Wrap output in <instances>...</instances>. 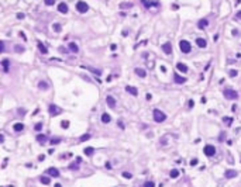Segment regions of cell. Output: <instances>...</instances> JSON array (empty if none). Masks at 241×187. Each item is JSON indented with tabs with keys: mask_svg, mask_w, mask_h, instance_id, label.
Masks as SVG:
<instances>
[{
	"mask_svg": "<svg viewBox=\"0 0 241 187\" xmlns=\"http://www.w3.org/2000/svg\"><path fill=\"white\" fill-rule=\"evenodd\" d=\"M120 7H121V8H130V7H133V4H131V3H121Z\"/></svg>",
	"mask_w": 241,
	"mask_h": 187,
	"instance_id": "4dcf8cb0",
	"label": "cell"
},
{
	"mask_svg": "<svg viewBox=\"0 0 241 187\" xmlns=\"http://www.w3.org/2000/svg\"><path fill=\"white\" fill-rule=\"evenodd\" d=\"M68 169H69V170H78V169H79V163H73V165H69V166H68Z\"/></svg>",
	"mask_w": 241,
	"mask_h": 187,
	"instance_id": "f546056e",
	"label": "cell"
},
{
	"mask_svg": "<svg viewBox=\"0 0 241 187\" xmlns=\"http://www.w3.org/2000/svg\"><path fill=\"white\" fill-rule=\"evenodd\" d=\"M207 25H209V21H207L206 18H205V20H200V21H199V24H198V27H199V28H205V27H207Z\"/></svg>",
	"mask_w": 241,
	"mask_h": 187,
	"instance_id": "44dd1931",
	"label": "cell"
},
{
	"mask_svg": "<svg viewBox=\"0 0 241 187\" xmlns=\"http://www.w3.org/2000/svg\"><path fill=\"white\" fill-rule=\"evenodd\" d=\"M37 141H38V142H41V144H44V142L47 141V135H42V134H38V135H37Z\"/></svg>",
	"mask_w": 241,
	"mask_h": 187,
	"instance_id": "d4e9b609",
	"label": "cell"
},
{
	"mask_svg": "<svg viewBox=\"0 0 241 187\" xmlns=\"http://www.w3.org/2000/svg\"><path fill=\"white\" fill-rule=\"evenodd\" d=\"M8 63H10V62H8V59H3V61H1V65H3V70H4L6 73L8 72Z\"/></svg>",
	"mask_w": 241,
	"mask_h": 187,
	"instance_id": "ffe728a7",
	"label": "cell"
},
{
	"mask_svg": "<svg viewBox=\"0 0 241 187\" xmlns=\"http://www.w3.org/2000/svg\"><path fill=\"white\" fill-rule=\"evenodd\" d=\"M223 94H224V97L229 99V100H237V99H238V93H237L236 90H231V89H226Z\"/></svg>",
	"mask_w": 241,
	"mask_h": 187,
	"instance_id": "7a4b0ae2",
	"label": "cell"
},
{
	"mask_svg": "<svg viewBox=\"0 0 241 187\" xmlns=\"http://www.w3.org/2000/svg\"><path fill=\"white\" fill-rule=\"evenodd\" d=\"M47 173H48L49 176H52V177H58V176H59V170L55 169V168H49V169L47 170Z\"/></svg>",
	"mask_w": 241,
	"mask_h": 187,
	"instance_id": "8fae6325",
	"label": "cell"
},
{
	"mask_svg": "<svg viewBox=\"0 0 241 187\" xmlns=\"http://www.w3.org/2000/svg\"><path fill=\"white\" fill-rule=\"evenodd\" d=\"M176 69H178L179 72H182V73H186V72H188V66H186L185 63H181V62L176 65Z\"/></svg>",
	"mask_w": 241,
	"mask_h": 187,
	"instance_id": "4fadbf2b",
	"label": "cell"
},
{
	"mask_svg": "<svg viewBox=\"0 0 241 187\" xmlns=\"http://www.w3.org/2000/svg\"><path fill=\"white\" fill-rule=\"evenodd\" d=\"M198 165V159H192L190 160V166H196Z\"/></svg>",
	"mask_w": 241,
	"mask_h": 187,
	"instance_id": "60d3db41",
	"label": "cell"
},
{
	"mask_svg": "<svg viewBox=\"0 0 241 187\" xmlns=\"http://www.w3.org/2000/svg\"><path fill=\"white\" fill-rule=\"evenodd\" d=\"M38 49H40V52H41V53H44V55L48 52V49L44 46V44H42V42H38Z\"/></svg>",
	"mask_w": 241,
	"mask_h": 187,
	"instance_id": "7402d4cb",
	"label": "cell"
},
{
	"mask_svg": "<svg viewBox=\"0 0 241 187\" xmlns=\"http://www.w3.org/2000/svg\"><path fill=\"white\" fill-rule=\"evenodd\" d=\"M68 46H69V49H71L72 52H75V53H76V52L79 51V48H78V45H76L75 42H71V44H69Z\"/></svg>",
	"mask_w": 241,
	"mask_h": 187,
	"instance_id": "603a6c76",
	"label": "cell"
},
{
	"mask_svg": "<svg viewBox=\"0 0 241 187\" xmlns=\"http://www.w3.org/2000/svg\"><path fill=\"white\" fill-rule=\"evenodd\" d=\"M93 153H95V148H92V146L85 148V155H86V156H92Z\"/></svg>",
	"mask_w": 241,
	"mask_h": 187,
	"instance_id": "d6986e66",
	"label": "cell"
},
{
	"mask_svg": "<svg viewBox=\"0 0 241 187\" xmlns=\"http://www.w3.org/2000/svg\"><path fill=\"white\" fill-rule=\"evenodd\" d=\"M233 35H236V37H237V35H238V31H237V30H233Z\"/></svg>",
	"mask_w": 241,
	"mask_h": 187,
	"instance_id": "681fc988",
	"label": "cell"
},
{
	"mask_svg": "<svg viewBox=\"0 0 241 187\" xmlns=\"http://www.w3.org/2000/svg\"><path fill=\"white\" fill-rule=\"evenodd\" d=\"M52 28H54V31H56V32H59V31L62 30V27H61V24H58V23H55V24L52 25Z\"/></svg>",
	"mask_w": 241,
	"mask_h": 187,
	"instance_id": "f1b7e54d",
	"label": "cell"
},
{
	"mask_svg": "<svg viewBox=\"0 0 241 187\" xmlns=\"http://www.w3.org/2000/svg\"><path fill=\"white\" fill-rule=\"evenodd\" d=\"M110 48H111V51H116V48H117V45H114V44H113V45H111Z\"/></svg>",
	"mask_w": 241,
	"mask_h": 187,
	"instance_id": "f907efd6",
	"label": "cell"
},
{
	"mask_svg": "<svg viewBox=\"0 0 241 187\" xmlns=\"http://www.w3.org/2000/svg\"><path fill=\"white\" fill-rule=\"evenodd\" d=\"M18 35H20V37H21V38H23V39H27V37H25V34H24V32H20V34H18Z\"/></svg>",
	"mask_w": 241,
	"mask_h": 187,
	"instance_id": "f6af8a7d",
	"label": "cell"
},
{
	"mask_svg": "<svg viewBox=\"0 0 241 187\" xmlns=\"http://www.w3.org/2000/svg\"><path fill=\"white\" fill-rule=\"evenodd\" d=\"M90 72H93V73H96V75H100V73H102L100 70H96V69H90Z\"/></svg>",
	"mask_w": 241,
	"mask_h": 187,
	"instance_id": "ee69618b",
	"label": "cell"
},
{
	"mask_svg": "<svg viewBox=\"0 0 241 187\" xmlns=\"http://www.w3.org/2000/svg\"><path fill=\"white\" fill-rule=\"evenodd\" d=\"M90 134H85V135H82L80 138H79V142H85V141H87V139H90Z\"/></svg>",
	"mask_w": 241,
	"mask_h": 187,
	"instance_id": "484cf974",
	"label": "cell"
},
{
	"mask_svg": "<svg viewBox=\"0 0 241 187\" xmlns=\"http://www.w3.org/2000/svg\"><path fill=\"white\" fill-rule=\"evenodd\" d=\"M179 48H181V51H182L183 53H189V52H190V49H192V45H190V42H189V41H186V39H181V41H179Z\"/></svg>",
	"mask_w": 241,
	"mask_h": 187,
	"instance_id": "6da1fadb",
	"label": "cell"
},
{
	"mask_svg": "<svg viewBox=\"0 0 241 187\" xmlns=\"http://www.w3.org/2000/svg\"><path fill=\"white\" fill-rule=\"evenodd\" d=\"M169 176H171L172 179H176V177L179 176V170H176V169H174V170H171V173H169Z\"/></svg>",
	"mask_w": 241,
	"mask_h": 187,
	"instance_id": "4316f807",
	"label": "cell"
},
{
	"mask_svg": "<svg viewBox=\"0 0 241 187\" xmlns=\"http://www.w3.org/2000/svg\"><path fill=\"white\" fill-rule=\"evenodd\" d=\"M230 76H231V77L237 76V70H230Z\"/></svg>",
	"mask_w": 241,
	"mask_h": 187,
	"instance_id": "7bdbcfd3",
	"label": "cell"
},
{
	"mask_svg": "<svg viewBox=\"0 0 241 187\" xmlns=\"http://www.w3.org/2000/svg\"><path fill=\"white\" fill-rule=\"evenodd\" d=\"M234 20H241V10H240V11H237V14H236V17H234Z\"/></svg>",
	"mask_w": 241,
	"mask_h": 187,
	"instance_id": "ab89813d",
	"label": "cell"
},
{
	"mask_svg": "<svg viewBox=\"0 0 241 187\" xmlns=\"http://www.w3.org/2000/svg\"><path fill=\"white\" fill-rule=\"evenodd\" d=\"M162 51L165 52V53H172V45H171V42H165L164 45H162Z\"/></svg>",
	"mask_w": 241,
	"mask_h": 187,
	"instance_id": "9c48e42d",
	"label": "cell"
},
{
	"mask_svg": "<svg viewBox=\"0 0 241 187\" xmlns=\"http://www.w3.org/2000/svg\"><path fill=\"white\" fill-rule=\"evenodd\" d=\"M237 170H233V169H229V170H226V173H224V176H226V179H233V177H237Z\"/></svg>",
	"mask_w": 241,
	"mask_h": 187,
	"instance_id": "ba28073f",
	"label": "cell"
},
{
	"mask_svg": "<svg viewBox=\"0 0 241 187\" xmlns=\"http://www.w3.org/2000/svg\"><path fill=\"white\" fill-rule=\"evenodd\" d=\"M61 125H62V128H63V130H66V128L69 127V121H62V122H61Z\"/></svg>",
	"mask_w": 241,
	"mask_h": 187,
	"instance_id": "8d00e7d4",
	"label": "cell"
},
{
	"mask_svg": "<svg viewBox=\"0 0 241 187\" xmlns=\"http://www.w3.org/2000/svg\"><path fill=\"white\" fill-rule=\"evenodd\" d=\"M174 79H175V82H176L178 84H182V83H185V82H186V79H185V77H182V76H179L178 73H175Z\"/></svg>",
	"mask_w": 241,
	"mask_h": 187,
	"instance_id": "e0dca14e",
	"label": "cell"
},
{
	"mask_svg": "<svg viewBox=\"0 0 241 187\" xmlns=\"http://www.w3.org/2000/svg\"><path fill=\"white\" fill-rule=\"evenodd\" d=\"M13 130H14L16 132H20V131L24 130V124H23V122H16V124L13 125Z\"/></svg>",
	"mask_w": 241,
	"mask_h": 187,
	"instance_id": "9a60e30c",
	"label": "cell"
},
{
	"mask_svg": "<svg viewBox=\"0 0 241 187\" xmlns=\"http://www.w3.org/2000/svg\"><path fill=\"white\" fill-rule=\"evenodd\" d=\"M219 139H220V141H224V132L220 134V138H219Z\"/></svg>",
	"mask_w": 241,
	"mask_h": 187,
	"instance_id": "7dc6e473",
	"label": "cell"
},
{
	"mask_svg": "<svg viewBox=\"0 0 241 187\" xmlns=\"http://www.w3.org/2000/svg\"><path fill=\"white\" fill-rule=\"evenodd\" d=\"M126 90L131 94V96H137L138 94V90H137V87H133V86H127L126 87Z\"/></svg>",
	"mask_w": 241,
	"mask_h": 187,
	"instance_id": "5bb4252c",
	"label": "cell"
},
{
	"mask_svg": "<svg viewBox=\"0 0 241 187\" xmlns=\"http://www.w3.org/2000/svg\"><path fill=\"white\" fill-rule=\"evenodd\" d=\"M55 187H61V184H59V183H58V184H55Z\"/></svg>",
	"mask_w": 241,
	"mask_h": 187,
	"instance_id": "f5cc1de1",
	"label": "cell"
},
{
	"mask_svg": "<svg viewBox=\"0 0 241 187\" xmlns=\"http://www.w3.org/2000/svg\"><path fill=\"white\" fill-rule=\"evenodd\" d=\"M154 121L155 122H164L165 120H166V115L162 113V111H159V110H154Z\"/></svg>",
	"mask_w": 241,
	"mask_h": 187,
	"instance_id": "277c9868",
	"label": "cell"
},
{
	"mask_svg": "<svg viewBox=\"0 0 241 187\" xmlns=\"http://www.w3.org/2000/svg\"><path fill=\"white\" fill-rule=\"evenodd\" d=\"M196 45H198L199 48H206V46H207V42H206V39H203V38H196Z\"/></svg>",
	"mask_w": 241,
	"mask_h": 187,
	"instance_id": "7c38bea8",
	"label": "cell"
},
{
	"mask_svg": "<svg viewBox=\"0 0 241 187\" xmlns=\"http://www.w3.org/2000/svg\"><path fill=\"white\" fill-rule=\"evenodd\" d=\"M59 142H61L59 138H52V139H51V145H58Z\"/></svg>",
	"mask_w": 241,
	"mask_h": 187,
	"instance_id": "836d02e7",
	"label": "cell"
},
{
	"mask_svg": "<svg viewBox=\"0 0 241 187\" xmlns=\"http://www.w3.org/2000/svg\"><path fill=\"white\" fill-rule=\"evenodd\" d=\"M44 1H45V4H47V6H52V4L55 3V0H44Z\"/></svg>",
	"mask_w": 241,
	"mask_h": 187,
	"instance_id": "f35d334b",
	"label": "cell"
},
{
	"mask_svg": "<svg viewBox=\"0 0 241 187\" xmlns=\"http://www.w3.org/2000/svg\"><path fill=\"white\" fill-rule=\"evenodd\" d=\"M195 106V101L193 100H189V107H193Z\"/></svg>",
	"mask_w": 241,
	"mask_h": 187,
	"instance_id": "bcb514c9",
	"label": "cell"
},
{
	"mask_svg": "<svg viewBox=\"0 0 241 187\" xmlns=\"http://www.w3.org/2000/svg\"><path fill=\"white\" fill-rule=\"evenodd\" d=\"M17 18H24V14H21V13H18V14H17Z\"/></svg>",
	"mask_w": 241,
	"mask_h": 187,
	"instance_id": "c3c4849f",
	"label": "cell"
},
{
	"mask_svg": "<svg viewBox=\"0 0 241 187\" xmlns=\"http://www.w3.org/2000/svg\"><path fill=\"white\" fill-rule=\"evenodd\" d=\"M76 10L79 11V13H87V10H89V6H87V3L86 1H83V0H79L78 3H76Z\"/></svg>",
	"mask_w": 241,
	"mask_h": 187,
	"instance_id": "5b68a950",
	"label": "cell"
},
{
	"mask_svg": "<svg viewBox=\"0 0 241 187\" xmlns=\"http://www.w3.org/2000/svg\"><path fill=\"white\" fill-rule=\"evenodd\" d=\"M34 130H35V131H41V130H42V124H41V122H37V124L34 125Z\"/></svg>",
	"mask_w": 241,
	"mask_h": 187,
	"instance_id": "d6a6232c",
	"label": "cell"
},
{
	"mask_svg": "<svg viewBox=\"0 0 241 187\" xmlns=\"http://www.w3.org/2000/svg\"><path fill=\"white\" fill-rule=\"evenodd\" d=\"M40 180H41V183H42V184H49V182H51V180H49V177H47V176H42Z\"/></svg>",
	"mask_w": 241,
	"mask_h": 187,
	"instance_id": "83f0119b",
	"label": "cell"
},
{
	"mask_svg": "<svg viewBox=\"0 0 241 187\" xmlns=\"http://www.w3.org/2000/svg\"><path fill=\"white\" fill-rule=\"evenodd\" d=\"M106 103H107V106H109L110 108H114V107H116V100H114L111 96H107V97H106Z\"/></svg>",
	"mask_w": 241,
	"mask_h": 187,
	"instance_id": "30bf717a",
	"label": "cell"
},
{
	"mask_svg": "<svg viewBox=\"0 0 241 187\" xmlns=\"http://www.w3.org/2000/svg\"><path fill=\"white\" fill-rule=\"evenodd\" d=\"M144 187H155V183L154 182H145L144 183Z\"/></svg>",
	"mask_w": 241,
	"mask_h": 187,
	"instance_id": "d590c367",
	"label": "cell"
},
{
	"mask_svg": "<svg viewBox=\"0 0 241 187\" xmlns=\"http://www.w3.org/2000/svg\"><path fill=\"white\" fill-rule=\"evenodd\" d=\"M0 51H1V52H4V41H1V42H0Z\"/></svg>",
	"mask_w": 241,
	"mask_h": 187,
	"instance_id": "b9f144b4",
	"label": "cell"
},
{
	"mask_svg": "<svg viewBox=\"0 0 241 187\" xmlns=\"http://www.w3.org/2000/svg\"><path fill=\"white\" fill-rule=\"evenodd\" d=\"M14 51H16V52H24V48H23L21 45H16V46H14Z\"/></svg>",
	"mask_w": 241,
	"mask_h": 187,
	"instance_id": "1f68e13d",
	"label": "cell"
},
{
	"mask_svg": "<svg viewBox=\"0 0 241 187\" xmlns=\"http://www.w3.org/2000/svg\"><path fill=\"white\" fill-rule=\"evenodd\" d=\"M48 113H49L52 117H55V115L62 114V108H61V107H58L56 104H49V107H48Z\"/></svg>",
	"mask_w": 241,
	"mask_h": 187,
	"instance_id": "3957f363",
	"label": "cell"
},
{
	"mask_svg": "<svg viewBox=\"0 0 241 187\" xmlns=\"http://www.w3.org/2000/svg\"><path fill=\"white\" fill-rule=\"evenodd\" d=\"M123 177H126V179H131V177H133V175H131V173H128V172H123Z\"/></svg>",
	"mask_w": 241,
	"mask_h": 187,
	"instance_id": "74e56055",
	"label": "cell"
},
{
	"mask_svg": "<svg viewBox=\"0 0 241 187\" xmlns=\"http://www.w3.org/2000/svg\"><path fill=\"white\" fill-rule=\"evenodd\" d=\"M111 121V117L107 114V113H104V114H102V122H104V124H109Z\"/></svg>",
	"mask_w": 241,
	"mask_h": 187,
	"instance_id": "ac0fdd59",
	"label": "cell"
},
{
	"mask_svg": "<svg viewBox=\"0 0 241 187\" xmlns=\"http://www.w3.org/2000/svg\"><path fill=\"white\" fill-rule=\"evenodd\" d=\"M38 87H40L41 90H47V89H48L49 86H48V83H47V82H44V80H41V82L38 83Z\"/></svg>",
	"mask_w": 241,
	"mask_h": 187,
	"instance_id": "cb8c5ba5",
	"label": "cell"
},
{
	"mask_svg": "<svg viewBox=\"0 0 241 187\" xmlns=\"http://www.w3.org/2000/svg\"><path fill=\"white\" fill-rule=\"evenodd\" d=\"M203 152H205V155L206 156H214V153H216V148L213 146V145H206L205 148H203Z\"/></svg>",
	"mask_w": 241,
	"mask_h": 187,
	"instance_id": "8992f818",
	"label": "cell"
},
{
	"mask_svg": "<svg viewBox=\"0 0 241 187\" xmlns=\"http://www.w3.org/2000/svg\"><path fill=\"white\" fill-rule=\"evenodd\" d=\"M68 10H69V8H68V4H66V3H63V1H62V3H59V4H58V11H59V13L66 14V13H68Z\"/></svg>",
	"mask_w": 241,
	"mask_h": 187,
	"instance_id": "52a82bcc",
	"label": "cell"
},
{
	"mask_svg": "<svg viewBox=\"0 0 241 187\" xmlns=\"http://www.w3.org/2000/svg\"><path fill=\"white\" fill-rule=\"evenodd\" d=\"M223 121H224V122H227L229 125H231V122H233V118H230V117H224V118H223Z\"/></svg>",
	"mask_w": 241,
	"mask_h": 187,
	"instance_id": "e575fe53",
	"label": "cell"
},
{
	"mask_svg": "<svg viewBox=\"0 0 241 187\" xmlns=\"http://www.w3.org/2000/svg\"><path fill=\"white\" fill-rule=\"evenodd\" d=\"M135 75L140 76V77H145L147 76V72L144 69H141V68H135Z\"/></svg>",
	"mask_w": 241,
	"mask_h": 187,
	"instance_id": "2e32d148",
	"label": "cell"
},
{
	"mask_svg": "<svg viewBox=\"0 0 241 187\" xmlns=\"http://www.w3.org/2000/svg\"><path fill=\"white\" fill-rule=\"evenodd\" d=\"M161 144H162V145H164V144H166V139H165V138H162V139H161Z\"/></svg>",
	"mask_w": 241,
	"mask_h": 187,
	"instance_id": "816d5d0a",
	"label": "cell"
}]
</instances>
